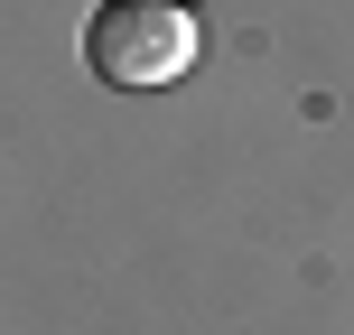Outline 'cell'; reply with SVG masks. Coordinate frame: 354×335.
Returning <instances> with one entry per match:
<instances>
[{
    "instance_id": "6da1fadb",
    "label": "cell",
    "mask_w": 354,
    "mask_h": 335,
    "mask_svg": "<svg viewBox=\"0 0 354 335\" xmlns=\"http://www.w3.org/2000/svg\"><path fill=\"white\" fill-rule=\"evenodd\" d=\"M84 56L103 84H177V75L205 56V37H196V10L187 0H103L84 28Z\"/></svg>"
}]
</instances>
